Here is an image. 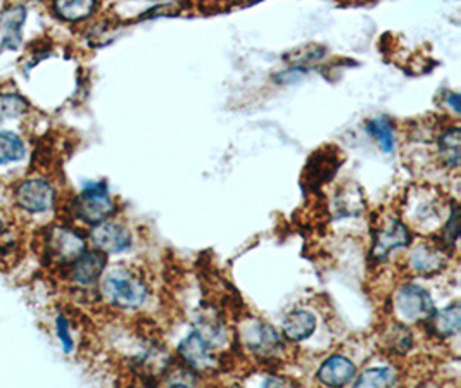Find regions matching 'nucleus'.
I'll return each mask as SVG.
<instances>
[{"instance_id": "nucleus-1", "label": "nucleus", "mask_w": 461, "mask_h": 388, "mask_svg": "<svg viewBox=\"0 0 461 388\" xmlns=\"http://www.w3.org/2000/svg\"><path fill=\"white\" fill-rule=\"evenodd\" d=\"M103 293L105 299L114 306L137 309L144 306L149 297V288L131 271H128L125 267H116L105 275Z\"/></svg>"}, {"instance_id": "nucleus-2", "label": "nucleus", "mask_w": 461, "mask_h": 388, "mask_svg": "<svg viewBox=\"0 0 461 388\" xmlns=\"http://www.w3.org/2000/svg\"><path fill=\"white\" fill-rule=\"evenodd\" d=\"M114 211L116 204L104 184L86 185L84 192L73 203L75 216L88 225L103 223L114 214Z\"/></svg>"}, {"instance_id": "nucleus-3", "label": "nucleus", "mask_w": 461, "mask_h": 388, "mask_svg": "<svg viewBox=\"0 0 461 388\" xmlns=\"http://www.w3.org/2000/svg\"><path fill=\"white\" fill-rule=\"evenodd\" d=\"M85 250L84 237L68 226H56L45 237V254L54 263L71 265Z\"/></svg>"}, {"instance_id": "nucleus-4", "label": "nucleus", "mask_w": 461, "mask_h": 388, "mask_svg": "<svg viewBox=\"0 0 461 388\" xmlns=\"http://www.w3.org/2000/svg\"><path fill=\"white\" fill-rule=\"evenodd\" d=\"M16 204L30 214L47 212L56 203V190L43 178H28L16 186Z\"/></svg>"}, {"instance_id": "nucleus-5", "label": "nucleus", "mask_w": 461, "mask_h": 388, "mask_svg": "<svg viewBox=\"0 0 461 388\" xmlns=\"http://www.w3.org/2000/svg\"><path fill=\"white\" fill-rule=\"evenodd\" d=\"M394 309L399 318L406 321H425L434 312V301L425 288L410 284L399 288Z\"/></svg>"}, {"instance_id": "nucleus-6", "label": "nucleus", "mask_w": 461, "mask_h": 388, "mask_svg": "<svg viewBox=\"0 0 461 388\" xmlns=\"http://www.w3.org/2000/svg\"><path fill=\"white\" fill-rule=\"evenodd\" d=\"M410 242L411 235L408 226L401 223L399 220H387L378 226L372 247V256L375 261H384L393 250L404 248L410 246Z\"/></svg>"}, {"instance_id": "nucleus-7", "label": "nucleus", "mask_w": 461, "mask_h": 388, "mask_svg": "<svg viewBox=\"0 0 461 388\" xmlns=\"http://www.w3.org/2000/svg\"><path fill=\"white\" fill-rule=\"evenodd\" d=\"M90 240L104 254H120L131 246V233L125 225L105 220L99 225H94Z\"/></svg>"}, {"instance_id": "nucleus-8", "label": "nucleus", "mask_w": 461, "mask_h": 388, "mask_svg": "<svg viewBox=\"0 0 461 388\" xmlns=\"http://www.w3.org/2000/svg\"><path fill=\"white\" fill-rule=\"evenodd\" d=\"M244 344L251 348L256 356L270 357L282 348V338L275 331V328L263 323V321H249L244 327Z\"/></svg>"}, {"instance_id": "nucleus-9", "label": "nucleus", "mask_w": 461, "mask_h": 388, "mask_svg": "<svg viewBox=\"0 0 461 388\" xmlns=\"http://www.w3.org/2000/svg\"><path fill=\"white\" fill-rule=\"evenodd\" d=\"M178 354L185 363V366L194 373H204L214 366L211 346L199 331L190 333L189 337L180 344Z\"/></svg>"}, {"instance_id": "nucleus-10", "label": "nucleus", "mask_w": 461, "mask_h": 388, "mask_svg": "<svg viewBox=\"0 0 461 388\" xmlns=\"http://www.w3.org/2000/svg\"><path fill=\"white\" fill-rule=\"evenodd\" d=\"M105 259L104 252L99 248L95 250H85L84 254L71 263V280L80 286H90L99 282V278L104 273Z\"/></svg>"}, {"instance_id": "nucleus-11", "label": "nucleus", "mask_w": 461, "mask_h": 388, "mask_svg": "<svg viewBox=\"0 0 461 388\" xmlns=\"http://www.w3.org/2000/svg\"><path fill=\"white\" fill-rule=\"evenodd\" d=\"M355 378L357 366L344 356L329 357L318 369V380L327 387H344L355 382Z\"/></svg>"}, {"instance_id": "nucleus-12", "label": "nucleus", "mask_w": 461, "mask_h": 388, "mask_svg": "<svg viewBox=\"0 0 461 388\" xmlns=\"http://www.w3.org/2000/svg\"><path fill=\"white\" fill-rule=\"evenodd\" d=\"M24 21L26 7L23 5H14L0 16V52L16 50L20 47Z\"/></svg>"}, {"instance_id": "nucleus-13", "label": "nucleus", "mask_w": 461, "mask_h": 388, "mask_svg": "<svg viewBox=\"0 0 461 388\" xmlns=\"http://www.w3.org/2000/svg\"><path fill=\"white\" fill-rule=\"evenodd\" d=\"M427 329L439 337V338H451L458 335L461 329V306L458 302L444 307L434 312L423 321Z\"/></svg>"}, {"instance_id": "nucleus-14", "label": "nucleus", "mask_w": 461, "mask_h": 388, "mask_svg": "<svg viewBox=\"0 0 461 388\" xmlns=\"http://www.w3.org/2000/svg\"><path fill=\"white\" fill-rule=\"evenodd\" d=\"M315 328V316L310 311L299 309V311H293L291 314H287V318L284 320V325H282V331L289 340L303 342L313 335Z\"/></svg>"}, {"instance_id": "nucleus-15", "label": "nucleus", "mask_w": 461, "mask_h": 388, "mask_svg": "<svg viewBox=\"0 0 461 388\" xmlns=\"http://www.w3.org/2000/svg\"><path fill=\"white\" fill-rule=\"evenodd\" d=\"M95 9L97 0H54L56 14L68 23L88 20Z\"/></svg>"}, {"instance_id": "nucleus-16", "label": "nucleus", "mask_w": 461, "mask_h": 388, "mask_svg": "<svg viewBox=\"0 0 461 388\" xmlns=\"http://www.w3.org/2000/svg\"><path fill=\"white\" fill-rule=\"evenodd\" d=\"M438 150L444 166L456 169L461 161V131L458 126L446 130L438 139Z\"/></svg>"}, {"instance_id": "nucleus-17", "label": "nucleus", "mask_w": 461, "mask_h": 388, "mask_svg": "<svg viewBox=\"0 0 461 388\" xmlns=\"http://www.w3.org/2000/svg\"><path fill=\"white\" fill-rule=\"evenodd\" d=\"M444 261H446L444 254L438 247H417L410 256V263L421 275L438 273L442 269Z\"/></svg>"}, {"instance_id": "nucleus-18", "label": "nucleus", "mask_w": 461, "mask_h": 388, "mask_svg": "<svg viewBox=\"0 0 461 388\" xmlns=\"http://www.w3.org/2000/svg\"><path fill=\"white\" fill-rule=\"evenodd\" d=\"M366 130L368 133L377 140L380 149L385 152V154H393L394 152V145H396V139H394V126L393 123L384 118V116H378L374 118L366 123Z\"/></svg>"}, {"instance_id": "nucleus-19", "label": "nucleus", "mask_w": 461, "mask_h": 388, "mask_svg": "<svg viewBox=\"0 0 461 388\" xmlns=\"http://www.w3.org/2000/svg\"><path fill=\"white\" fill-rule=\"evenodd\" d=\"M24 158V143L13 131H0V166L18 163Z\"/></svg>"}, {"instance_id": "nucleus-20", "label": "nucleus", "mask_w": 461, "mask_h": 388, "mask_svg": "<svg viewBox=\"0 0 461 388\" xmlns=\"http://www.w3.org/2000/svg\"><path fill=\"white\" fill-rule=\"evenodd\" d=\"M396 383V374L391 368H372L363 371L357 380L355 387H393Z\"/></svg>"}, {"instance_id": "nucleus-21", "label": "nucleus", "mask_w": 461, "mask_h": 388, "mask_svg": "<svg viewBox=\"0 0 461 388\" xmlns=\"http://www.w3.org/2000/svg\"><path fill=\"white\" fill-rule=\"evenodd\" d=\"M28 103L16 94H0V120H14L28 111Z\"/></svg>"}, {"instance_id": "nucleus-22", "label": "nucleus", "mask_w": 461, "mask_h": 388, "mask_svg": "<svg viewBox=\"0 0 461 388\" xmlns=\"http://www.w3.org/2000/svg\"><path fill=\"white\" fill-rule=\"evenodd\" d=\"M387 346L396 354H406L413 346V337L404 325H393V329L387 333Z\"/></svg>"}, {"instance_id": "nucleus-23", "label": "nucleus", "mask_w": 461, "mask_h": 388, "mask_svg": "<svg viewBox=\"0 0 461 388\" xmlns=\"http://www.w3.org/2000/svg\"><path fill=\"white\" fill-rule=\"evenodd\" d=\"M458 235H460V209L458 205L453 204L451 216L447 218V225L444 228L439 239L442 248H453L458 240Z\"/></svg>"}, {"instance_id": "nucleus-24", "label": "nucleus", "mask_w": 461, "mask_h": 388, "mask_svg": "<svg viewBox=\"0 0 461 388\" xmlns=\"http://www.w3.org/2000/svg\"><path fill=\"white\" fill-rule=\"evenodd\" d=\"M56 329H58V337L59 340L63 342L64 352L69 354L73 350V338H71V333H69V323L66 321L64 316L58 318V323H56Z\"/></svg>"}, {"instance_id": "nucleus-25", "label": "nucleus", "mask_w": 461, "mask_h": 388, "mask_svg": "<svg viewBox=\"0 0 461 388\" xmlns=\"http://www.w3.org/2000/svg\"><path fill=\"white\" fill-rule=\"evenodd\" d=\"M446 104H447V105H451V107H453V111H455L456 114L460 113V95H458V94H451V92H449V94L446 95Z\"/></svg>"}, {"instance_id": "nucleus-26", "label": "nucleus", "mask_w": 461, "mask_h": 388, "mask_svg": "<svg viewBox=\"0 0 461 388\" xmlns=\"http://www.w3.org/2000/svg\"><path fill=\"white\" fill-rule=\"evenodd\" d=\"M211 2L221 4V5H229V4H237V2H240V0H211Z\"/></svg>"}]
</instances>
